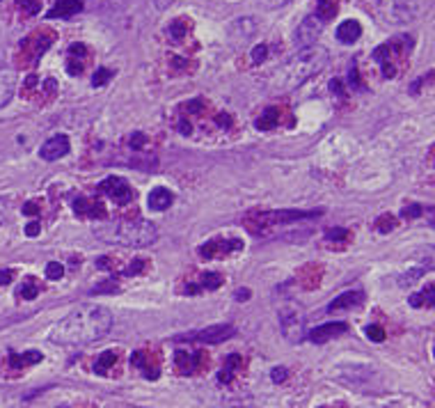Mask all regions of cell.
Returning <instances> with one entry per match:
<instances>
[{"instance_id": "obj_10", "label": "cell", "mask_w": 435, "mask_h": 408, "mask_svg": "<svg viewBox=\"0 0 435 408\" xmlns=\"http://www.w3.org/2000/svg\"><path fill=\"white\" fill-rule=\"evenodd\" d=\"M98 188H101V193L106 197H111L117 204H128L133 200V188L128 186L122 177H106Z\"/></svg>"}, {"instance_id": "obj_18", "label": "cell", "mask_w": 435, "mask_h": 408, "mask_svg": "<svg viewBox=\"0 0 435 408\" xmlns=\"http://www.w3.org/2000/svg\"><path fill=\"white\" fill-rule=\"evenodd\" d=\"M87 62V48L85 44H72L69 46V57H67V72L72 76H78L83 72Z\"/></svg>"}, {"instance_id": "obj_2", "label": "cell", "mask_w": 435, "mask_h": 408, "mask_svg": "<svg viewBox=\"0 0 435 408\" xmlns=\"http://www.w3.org/2000/svg\"><path fill=\"white\" fill-rule=\"evenodd\" d=\"M94 234L106 243H117L126 248H145L158 238L156 225L145 218H117L111 223H98Z\"/></svg>"}, {"instance_id": "obj_44", "label": "cell", "mask_w": 435, "mask_h": 408, "mask_svg": "<svg viewBox=\"0 0 435 408\" xmlns=\"http://www.w3.org/2000/svg\"><path fill=\"white\" fill-rule=\"evenodd\" d=\"M286 3H289V0H259V5L264 9H278V7H282Z\"/></svg>"}, {"instance_id": "obj_42", "label": "cell", "mask_w": 435, "mask_h": 408, "mask_svg": "<svg viewBox=\"0 0 435 408\" xmlns=\"http://www.w3.org/2000/svg\"><path fill=\"white\" fill-rule=\"evenodd\" d=\"M98 292H117V280H115V277H111V280H106L103 285H98L96 287V290H94V294H98Z\"/></svg>"}, {"instance_id": "obj_7", "label": "cell", "mask_w": 435, "mask_h": 408, "mask_svg": "<svg viewBox=\"0 0 435 408\" xmlns=\"http://www.w3.org/2000/svg\"><path fill=\"white\" fill-rule=\"evenodd\" d=\"M280 324H282V335L289 342H300L305 337V312L295 301H286L280 307Z\"/></svg>"}, {"instance_id": "obj_15", "label": "cell", "mask_w": 435, "mask_h": 408, "mask_svg": "<svg viewBox=\"0 0 435 408\" xmlns=\"http://www.w3.org/2000/svg\"><path fill=\"white\" fill-rule=\"evenodd\" d=\"M202 353L200 351H186V349H176L174 353V370L183 374V376H191L200 370V363H202Z\"/></svg>"}, {"instance_id": "obj_21", "label": "cell", "mask_w": 435, "mask_h": 408, "mask_svg": "<svg viewBox=\"0 0 435 408\" xmlns=\"http://www.w3.org/2000/svg\"><path fill=\"white\" fill-rule=\"evenodd\" d=\"M16 74L12 72H0V108H5L16 92Z\"/></svg>"}, {"instance_id": "obj_31", "label": "cell", "mask_w": 435, "mask_h": 408, "mask_svg": "<svg viewBox=\"0 0 435 408\" xmlns=\"http://www.w3.org/2000/svg\"><path fill=\"white\" fill-rule=\"evenodd\" d=\"M117 363V353L115 351H106L103 355H98V360L94 363V372L96 374H108V370Z\"/></svg>"}, {"instance_id": "obj_49", "label": "cell", "mask_w": 435, "mask_h": 408, "mask_svg": "<svg viewBox=\"0 0 435 408\" xmlns=\"http://www.w3.org/2000/svg\"><path fill=\"white\" fill-rule=\"evenodd\" d=\"M170 3H172V0H154V5H156L158 9H165Z\"/></svg>"}, {"instance_id": "obj_26", "label": "cell", "mask_w": 435, "mask_h": 408, "mask_svg": "<svg viewBox=\"0 0 435 408\" xmlns=\"http://www.w3.org/2000/svg\"><path fill=\"white\" fill-rule=\"evenodd\" d=\"M408 303H410V307H431L433 310L435 307V285H426L422 292L412 294L408 298Z\"/></svg>"}, {"instance_id": "obj_11", "label": "cell", "mask_w": 435, "mask_h": 408, "mask_svg": "<svg viewBox=\"0 0 435 408\" xmlns=\"http://www.w3.org/2000/svg\"><path fill=\"white\" fill-rule=\"evenodd\" d=\"M323 21L316 14H310L305 21H300V26L295 28V33H293V42L298 44L300 48L305 46H312L316 42V37L321 35V30H323Z\"/></svg>"}, {"instance_id": "obj_1", "label": "cell", "mask_w": 435, "mask_h": 408, "mask_svg": "<svg viewBox=\"0 0 435 408\" xmlns=\"http://www.w3.org/2000/svg\"><path fill=\"white\" fill-rule=\"evenodd\" d=\"M113 314L101 305L74 307L51 331V342L60 346H85L111 333Z\"/></svg>"}, {"instance_id": "obj_41", "label": "cell", "mask_w": 435, "mask_h": 408, "mask_svg": "<svg viewBox=\"0 0 435 408\" xmlns=\"http://www.w3.org/2000/svg\"><path fill=\"white\" fill-rule=\"evenodd\" d=\"M286 376H289V372H286V367H275V370L271 372V379H273L275 385L284 383V381H286Z\"/></svg>"}, {"instance_id": "obj_25", "label": "cell", "mask_w": 435, "mask_h": 408, "mask_svg": "<svg viewBox=\"0 0 435 408\" xmlns=\"http://www.w3.org/2000/svg\"><path fill=\"white\" fill-rule=\"evenodd\" d=\"M44 355L39 351H26V353H9V367H16V370H21V367H33L37 363H42Z\"/></svg>"}, {"instance_id": "obj_43", "label": "cell", "mask_w": 435, "mask_h": 408, "mask_svg": "<svg viewBox=\"0 0 435 408\" xmlns=\"http://www.w3.org/2000/svg\"><path fill=\"white\" fill-rule=\"evenodd\" d=\"M186 28H188V23L183 21V18H179V21H176V23L170 28V33H172L174 37H179V39H181V37H183V33H186Z\"/></svg>"}, {"instance_id": "obj_19", "label": "cell", "mask_w": 435, "mask_h": 408, "mask_svg": "<svg viewBox=\"0 0 435 408\" xmlns=\"http://www.w3.org/2000/svg\"><path fill=\"white\" fill-rule=\"evenodd\" d=\"M364 303V294L362 292H346L341 296H337L334 301L328 305V312H344V310H353V307H360Z\"/></svg>"}, {"instance_id": "obj_24", "label": "cell", "mask_w": 435, "mask_h": 408, "mask_svg": "<svg viewBox=\"0 0 435 408\" xmlns=\"http://www.w3.org/2000/svg\"><path fill=\"white\" fill-rule=\"evenodd\" d=\"M362 35V26L358 21H353V18H349V21H344L339 28H337V39L341 44H355Z\"/></svg>"}, {"instance_id": "obj_3", "label": "cell", "mask_w": 435, "mask_h": 408, "mask_svg": "<svg viewBox=\"0 0 435 408\" xmlns=\"http://www.w3.org/2000/svg\"><path fill=\"white\" fill-rule=\"evenodd\" d=\"M328 62V51L321 46H305L300 53H295L289 62L282 69V78L286 87H298L300 83L307 81L310 76L319 74Z\"/></svg>"}, {"instance_id": "obj_40", "label": "cell", "mask_w": 435, "mask_h": 408, "mask_svg": "<svg viewBox=\"0 0 435 408\" xmlns=\"http://www.w3.org/2000/svg\"><path fill=\"white\" fill-rule=\"evenodd\" d=\"M266 53H269V46H266V44L254 46V48H252V62H254V65L264 62V60H266Z\"/></svg>"}, {"instance_id": "obj_30", "label": "cell", "mask_w": 435, "mask_h": 408, "mask_svg": "<svg viewBox=\"0 0 435 408\" xmlns=\"http://www.w3.org/2000/svg\"><path fill=\"white\" fill-rule=\"evenodd\" d=\"M414 257L422 262L424 268H435V248L433 246H424L414 250Z\"/></svg>"}, {"instance_id": "obj_51", "label": "cell", "mask_w": 435, "mask_h": 408, "mask_svg": "<svg viewBox=\"0 0 435 408\" xmlns=\"http://www.w3.org/2000/svg\"><path fill=\"white\" fill-rule=\"evenodd\" d=\"M433 355H435V351H433Z\"/></svg>"}, {"instance_id": "obj_34", "label": "cell", "mask_w": 435, "mask_h": 408, "mask_svg": "<svg viewBox=\"0 0 435 408\" xmlns=\"http://www.w3.org/2000/svg\"><path fill=\"white\" fill-rule=\"evenodd\" d=\"M64 275V266L57 264V262H51L46 266V277L48 280H60V277Z\"/></svg>"}, {"instance_id": "obj_36", "label": "cell", "mask_w": 435, "mask_h": 408, "mask_svg": "<svg viewBox=\"0 0 435 408\" xmlns=\"http://www.w3.org/2000/svg\"><path fill=\"white\" fill-rule=\"evenodd\" d=\"M16 3L26 14H37L39 7H42V0H16Z\"/></svg>"}, {"instance_id": "obj_5", "label": "cell", "mask_w": 435, "mask_h": 408, "mask_svg": "<svg viewBox=\"0 0 435 408\" xmlns=\"http://www.w3.org/2000/svg\"><path fill=\"white\" fill-rule=\"evenodd\" d=\"M323 211L314 209V211H300V209H280V211H266V214H254L252 221L248 218V227L256 234H264L266 227L271 225H286V223H298L307 221V218H319Z\"/></svg>"}, {"instance_id": "obj_12", "label": "cell", "mask_w": 435, "mask_h": 408, "mask_svg": "<svg viewBox=\"0 0 435 408\" xmlns=\"http://www.w3.org/2000/svg\"><path fill=\"white\" fill-rule=\"evenodd\" d=\"M53 39H55V33H51V30H37L35 35L26 39L23 51L28 57H30V62H37V60L44 55L46 48L53 44Z\"/></svg>"}, {"instance_id": "obj_22", "label": "cell", "mask_w": 435, "mask_h": 408, "mask_svg": "<svg viewBox=\"0 0 435 408\" xmlns=\"http://www.w3.org/2000/svg\"><path fill=\"white\" fill-rule=\"evenodd\" d=\"M149 209H154V211H165V209H170L172 206V202H174V195L167 191V188H163V186H158V188H154V191L149 193Z\"/></svg>"}, {"instance_id": "obj_50", "label": "cell", "mask_w": 435, "mask_h": 408, "mask_svg": "<svg viewBox=\"0 0 435 408\" xmlns=\"http://www.w3.org/2000/svg\"><path fill=\"white\" fill-rule=\"evenodd\" d=\"M23 211H26V214H35V211H37V204H26Z\"/></svg>"}, {"instance_id": "obj_46", "label": "cell", "mask_w": 435, "mask_h": 408, "mask_svg": "<svg viewBox=\"0 0 435 408\" xmlns=\"http://www.w3.org/2000/svg\"><path fill=\"white\" fill-rule=\"evenodd\" d=\"M250 296H252V292H250V290H239V292L234 294V298H236V301H248Z\"/></svg>"}, {"instance_id": "obj_16", "label": "cell", "mask_w": 435, "mask_h": 408, "mask_svg": "<svg viewBox=\"0 0 435 408\" xmlns=\"http://www.w3.org/2000/svg\"><path fill=\"white\" fill-rule=\"evenodd\" d=\"M346 331H349V324H344V321H330V324H323L319 328H314V331H310V340L314 344H323V342H328L332 340V337H339L344 335Z\"/></svg>"}, {"instance_id": "obj_38", "label": "cell", "mask_w": 435, "mask_h": 408, "mask_svg": "<svg viewBox=\"0 0 435 408\" xmlns=\"http://www.w3.org/2000/svg\"><path fill=\"white\" fill-rule=\"evenodd\" d=\"M422 211H424V206H419V204H408V206H403L401 218H405V221H412V218H419Z\"/></svg>"}, {"instance_id": "obj_27", "label": "cell", "mask_w": 435, "mask_h": 408, "mask_svg": "<svg viewBox=\"0 0 435 408\" xmlns=\"http://www.w3.org/2000/svg\"><path fill=\"white\" fill-rule=\"evenodd\" d=\"M239 365H241V355H230L225 360V367L220 372H218V381L220 383H230L232 379H234V374H236V370H239Z\"/></svg>"}, {"instance_id": "obj_9", "label": "cell", "mask_w": 435, "mask_h": 408, "mask_svg": "<svg viewBox=\"0 0 435 408\" xmlns=\"http://www.w3.org/2000/svg\"><path fill=\"white\" fill-rule=\"evenodd\" d=\"M243 243L239 238H211L200 248V255L204 260H222V257H230L234 253H239Z\"/></svg>"}, {"instance_id": "obj_20", "label": "cell", "mask_w": 435, "mask_h": 408, "mask_svg": "<svg viewBox=\"0 0 435 408\" xmlns=\"http://www.w3.org/2000/svg\"><path fill=\"white\" fill-rule=\"evenodd\" d=\"M74 209H76L78 216L94 218V221H103V216H106L103 204L96 202V200H87V197H78V200L74 202Z\"/></svg>"}, {"instance_id": "obj_37", "label": "cell", "mask_w": 435, "mask_h": 408, "mask_svg": "<svg viewBox=\"0 0 435 408\" xmlns=\"http://www.w3.org/2000/svg\"><path fill=\"white\" fill-rule=\"evenodd\" d=\"M364 333H367V337H369L371 342H383L385 340V331H383L380 326H375V324L364 328Z\"/></svg>"}, {"instance_id": "obj_17", "label": "cell", "mask_w": 435, "mask_h": 408, "mask_svg": "<svg viewBox=\"0 0 435 408\" xmlns=\"http://www.w3.org/2000/svg\"><path fill=\"white\" fill-rule=\"evenodd\" d=\"M83 12V0H55L48 9V18H72Z\"/></svg>"}, {"instance_id": "obj_48", "label": "cell", "mask_w": 435, "mask_h": 408, "mask_svg": "<svg viewBox=\"0 0 435 408\" xmlns=\"http://www.w3.org/2000/svg\"><path fill=\"white\" fill-rule=\"evenodd\" d=\"M12 277H14L12 271H3V273H0V285H7L9 280H12Z\"/></svg>"}, {"instance_id": "obj_8", "label": "cell", "mask_w": 435, "mask_h": 408, "mask_svg": "<svg viewBox=\"0 0 435 408\" xmlns=\"http://www.w3.org/2000/svg\"><path fill=\"white\" fill-rule=\"evenodd\" d=\"M232 335H234V326H230V324H218V326L204 328V331L181 335L179 340H181V342H200V344H222V342L230 340Z\"/></svg>"}, {"instance_id": "obj_13", "label": "cell", "mask_w": 435, "mask_h": 408, "mask_svg": "<svg viewBox=\"0 0 435 408\" xmlns=\"http://www.w3.org/2000/svg\"><path fill=\"white\" fill-rule=\"evenodd\" d=\"M131 365L137 372H142L147 379H158V374H161V367H158L161 363H158V358L145 349L131 353Z\"/></svg>"}, {"instance_id": "obj_33", "label": "cell", "mask_w": 435, "mask_h": 408, "mask_svg": "<svg viewBox=\"0 0 435 408\" xmlns=\"http://www.w3.org/2000/svg\"><path fill=\"white\" fill-rule=\"evenodd\" d=\"M375 227H378V232H383V234H388V232H392L394 227H397V218L394 216H380L378 218V223H375Z\"/></svg>"}, {"instance_id": "obj_29", "label": "cell", "mask_w": 435, "mask_h": 408, "mask_svg": "<svg viewBox=\"0 0 435 408\" xmlns=\"http://www.w3.org/2000/svg\"><path fill=\"white\" fill-rule=\"evenodd\" d=\"M256 128H261V131H269V128H275L280 124V108H269V111H264V115L256 119Z\"/></svg>"}, {"instance_id": "obj_28", "label": "cell", "mask_w": 435, "mask_h": 408, "mask_svg": "<svg viewBox=\"0 0 435 408\" xmlns=\"http://www.w3.org/2000/svg\"><path fill=\"white\" fill-rule=\"evenodd\" d=\"M339 9V0H319V7H316V16L321 18L323 23H328L330 18H334V14H337Z\"/></svg>"}, {"instance_id": "obj_35", "label": "cell", "mask_w": 435, "mask_h": 408, "mask_svg": "<svg viewBox=\"0 0 435 408\" xmlns=\"http://www.w3.org/2000/svg\"><path fill=\"white\" fill-rule=\"evenodd\" d=\"M325 238H328V241H349L351 232L349 230H341V227H334V230H328Z\"/></svg>"}, {"instance_id": "obj_32", "label": "cell", "mask_w": 435, "mask_h": 408, "mask_svg": "<svg viewBox=\"0 0 435 408\" xmlns=\"http://www.w3.org/2000/svg\"><path fill=\"white\" fill-rule=\"evenodd\" d=\"M18 294H21V298H26V301H33V298L39 294V285L35 280H26L21 287H18Z\"/></svg>"}, {"instance_id": "obj_14", "label": "cell", "mask_w": 435, "mask_h": 408, "mask_svg": "<svg viewBox=\"0 0 435 408\" xmlns=\"http://www.w3.org/2000/svg\"><path fill=\"white\" fill-rule=\"evenodd\" d=\"M69 145L72 143H69L67 136H53L39 147V156H42L44 161H57V158L69 154Z\"/></svg>"}, {"instance_id": "obj_39", "label": "cell", "mask_w": 435, "mask_h": 408, "mask_svg": "<svg viewBox=\"0 0 435 408\" xmlns=\"http://www.w3.org/2000/svg\"><path fill=\"white\" fill-rule=\"evenodd\" d=\"M111 76H113V72H111V69H98V72L94 74V78H92V85H94V87L103 85V83H108V81H111Z\"/></svg>"}, {"instance_id": "obj_45", "label": "cell", "mask_w": 435, "mask_h": 408, "mask_svg": "<svg viewBox=\"0 0 435 408\" xmlns=\"http://www.w3.org/2000/svg\"><path fill=\"white\" fill-rule=\"evenodd\" d=\"M39 230H42V227H39V223H37V221H33L30 225L26 227V234H28V236H37V234H39Z\"/></svg>"}, {"instance_id": "obj_6", "label": "cell", "mask_w": 435, "mask_h": 408, "mask_svg": "<svg viewBox=\"0 0 435 408\" xmlns=\"http://www.w3.org/2000/svg\"><path fill=\"white\" fill-rule=\"evenodd\" d=\"M378 14L390 26H405L419 16V0H378Z\"/></svg>"}, {"instance_id": "obj_23", "label": "cell", "mask_w": 435, "mask_h": 408, "mask_svg": "<svg viewBox=\"0 0 435 408\" xmlns=\"http://www.w3.org/2000/svg\"><path fill=\"white\" fill-rule=\"evenodd\" d=\"M222 285V277L220 273H202L200 275V282H193V285H188V296H195V294H200L202 290H218V287Z\"/></svg>"}, {"instance_id": "obj_4", "label": "cell", "mask_w": 435, "mask_h": 408, "mask_svg": "<svg viewBox=\"0 0 435 408\" xmlns=\"http://www.w3.org/2000/svg\"><path fill=\"white\" fill-rule=\"evenodd\" d=\"M414 48V39L410 35H399L390 39V42L380 44L373 51V60L380 65L385 78H397L401 69L408 65V55Z\"/></svg>"}, {"instance_id": "obj_47", "label": "cell", "mask_w": 435, "mask_h": 408, "mask_svg": "<svg viewBox=\"0 0 435 408\" xmlns=\"http://www.w3.org/2000/svg\"><path fill=\"white\" fill-rule=\"evenodd\" d=\"M422 216H426V218H429V223H431V225H435V206H431V209H424Z\"/></svg>"}]
</instances>
